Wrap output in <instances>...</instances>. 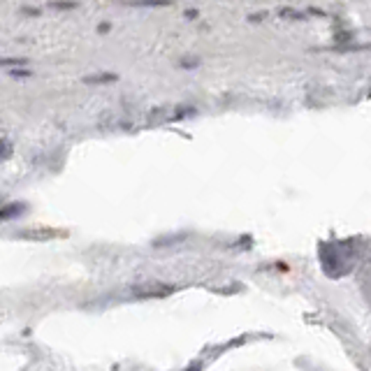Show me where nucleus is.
<instances>
[{"instance_id":"2","label":"nucleus","mask_w":371,"mask_h":371,"mask_svg":"<svg viewBox=\"0 0 371 371\" xmlns=\"http://www.w3.org/2000/svg\"><path fill=\"white\" fill-rule=\"evenodd\" d=\"M19 239H31V242H47L56 237V230H24L17 235Z\"/></svg>"},{"instance_id":"7","label":"nucleus","mask_w":371,"mask_h":371,"mask_svg":"<svg viewBox=\"0 0 371 371\" xmlns=\"http://www.w3.org/2000/svg\"><path fill=\"white\" fill-rule=\"evenodd\" d=\"M279 17H283V19H288V21H302L304 19V14L302 12H297V10H281L279 12Z\"/></svg>"},{"instance_id":"12","label":"nucleus","mask_w":371,"mask_h":371,"mask_svg":"<svg viewBox=\"0 0 371 371\" xmlns=\"http://www.w3.org/2000/svg\"><path fill=\"white\" fill-rule=\"evenodd\" d=\"M52 7H58V10H72V7H77V3H52Z\"/></svg>"},{"instance_id":"3","label":"nucleus","mask_w":371,"mask_h":371,"mask_svg":"<svg viewBox=\"0 0 371 371\" xmlns=\"http://www.w3.org/2000/svg\"><path fill=\"white\" fill-rule=\"evenodd\" d=\"M26 212L24 202H12V205H5L0 209V221H10V218H19L21 214Z\"/></svg>"},{"instance_id":"6","label":"nucleus","mask_w":371,"mask_h":371,"mask_svg":"<svg viewBox=\"0 0 371 371\" xmlns=\"http://www.w3.org/2000/svg\"><path fill=\"white\" fill-rule=\"evenodd\" d=\"M133 7H165L170 5V0H130Z\"/></svg>"},{"instance_id":"9","label":"nucleus","mask_w":371,"mask_h":371,"mask_svg":"<svg viewBox=\"0 0 371 371\" xmlns=\"http://www.w3.org/2000/svg\"><path fill=\"white\" fill-rule=\"evenodd\" d=\"M177 239H186V235H174V237L158 239V242H156V246H165V244H177Z\"/></svg>"},{"instance_id":"14","label":"nucleus","mask_w":371,"mask_h":371,"mask_svg":"<svg viewBox=\"0 0 371 371\" xmlns=\"http://www.w3.org/2000/svg\"><path fill=\"white\" fill-rule=\"evenodd\" d=\"M186 17H188V19H195V17H198V12H195V10H188Z\"/></svg>"},{"instance_id":"8","label":"nucleus","mask_w":371,"mask_h":371,"mask_svg":"<svg viewBox=\"0 0 371 371\" xmlns=\"http://www.w3.org/2000/svg\"><path fill=\"white\" fill-rule=\"evenodd\" d=\"M12 154V147L7 144L5 140H0V160H5V158H10Z\"/></svg>"},{"instance_id":"13","label":"nucleus","mask_w":371,"mask_h":371,"mask_svg":"<svg viewBox=\"0 0 371 371\" xmlns=\"http://www.w3.org/2000/svg\"><path fill=\"white\" fill-rule=\"evenodd\" d=\"M181 65H184V68H195L198 61H181Z\"/></svg>"},{"instance_id":"5","label":"nucleus","mask_w":371,"mask_h":371,"mask_svg":"<svg viewBox=\"0 0 371 371\" xmlns=\"http://www.w3.org/2000/svg\"><path fill=\"white\" fill-rule=\"evenodd\" d=\"M84 82L86 84H109V82H116V75H112V72H100V75L86 77Z\"/></svg>"},{"instance_id":"1","label":"nucleus","mask_w":371,"mask_h":371,"mask_svg":"<svg viewBox=\"0 0 371 371\" xmlns=\"http://www.w3.org/2000/svg\"><path fill=\"white\" fill-rule=\"evenodd\" d=\"M172 293H174V288L172 286H165V283H151V286L135 288V295L140 297V300H149V297L160 300V297H167V295H172Z\"/></svg>"},{"instance_id":"10","label":"nucleus","mask_w":371,"mask_h":371,"mask_svg":"<svg viewBox=\"0 0 371 371\" xmlns=\"http://www.w3.org/2000/svg\"><path fill=\"white\" fill-rule=\"evenodd\" d=\"M24 61H19V58H0V68H10V65H21Z\"/></svg>"},{"instance_id":"4","label":"nucleus","mask_w":371,"mask_h":371,"mask_svg":"<svg viewBox=\"0 0 371 371\" xmlns=\"http://www.w3.org/2000/svg\"><path fill=\"white\" fill-rule=\"evenodd\" d=\"M170 119V109L167 107H156L154 112L149 116V126H158V123H163Z\"/></svg>"},{"instance_id":"11","label":"nucleus","mask_w":371,"mask_h":371,"mask_svg":"<svg viewBox=\"0 0 371 371\" xmlns=\"http://www.w3.org/2000/svg\"><path fill=\"white\" fill-rule=\"evenodd\" d=\"M33 72L31 70H12L10 72V77H31Z\"/></svg>"}]
</instances>
